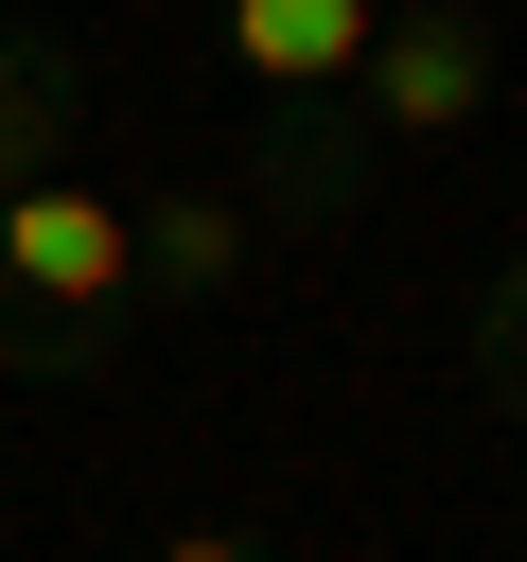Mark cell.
<instances>
[{
  "label": "cell",
  "instance_id": "3957f363",
  "mask_svg": "<svg viewBox=\"0 0 527 562\" xmlns=\"http://www.w3.org/2000/svg\"><path fill=\"white\" fill-rule=\"evenodd\" d=\"M369 176H386V140H369L351 88H299V105H264V140H246V211H281V228L369 211Z\"/></svg>",
  "mask_w": 527,
  "mask_h": 562
},
{
  "label": "cell",
  "instance_id": "277c9868",
  "mask_svg": "<svg viewBox=\"0 0 527 562\" xmlns=\"http://www.w3.org/2000/svg\"><path fill=\"white\" fill-rule=\"evenodd\" d=\"M369 18H386V0H228V70H246L264 105H299V88H351Z\"/></svg>",
  "mask_w": 527,
  "mask_h": 562
},
{
  "label": "cell",
  "instance_id": "8992f818",
  "mask_svg": "<svg viewBox=\"0 0 527 562\" xmlns=\"http://www.w3.org/2000/svg\"><path fill=\"white\" fill-rule=\"evenodd\" d=\"M70 123H88V70H70L53 35H0V193L70 176Z\"/></svg>",
  "mask_w": 527,
  "mask_h": 562
},
{
  "label": "cell",
  "instance_id": "7a4b0ae2",
  "mask_svg": "<svg viewBox=\"0 0 527 562\" xmlns=\"http://www.w3.org/2000/svg\"><path fill=\"white\" fill-rule=\"evenodd\" d=\"M492 88H509L492 0H386V18H369V53H351V105H369V140H386V158L474 140V123H492Z\"/></svg>",
  "mask_w": 527,
  "mask_h": 562
},
{
  "label": "cell",
  "instance_id": "6da1fadb",
  "mask_svg": "<svg viewBox=\"0 0 527 562\" xmlns=\"http://www.w3.org/2000/svg\"><path fill=\"white\" fill-rule=\"evenodd\" d=\"M123 316H141V211L88 193V176L0 193V369L70 386V369L123 351Z\"/></svg>",
  "mask_w": 527,
  "mask_h": 562
},
{
  "label": "cell",
  "instance_id": "5b68a950",
  "mask_svg": "<svg viewBox=\"0 0 527 562\" xmlns=\"http://www.w3.org/2000/svg\"><path fill=\"white\" fill-rule=\"evenodd\" d=\"M141 211V299H228L246 281V193H123Z\"/></svg>",
  "mask_w": 527,
  "mask_h": 562
},
{
  "label": "cell",
  "instance_id": "52a82bcc",
  "mask_svg": "<svg viewBox=\"0 0 527 562\" xmlns=\"http://www.w3.org/2000/svg\"><path fill=\"white\" fill-rule=\"evenodd\" d=\"M158 562H264V544H246V527H176Z\"/></svg>",
  "mask_w": 527,
  "mask_h": 562
}]
</instances>
